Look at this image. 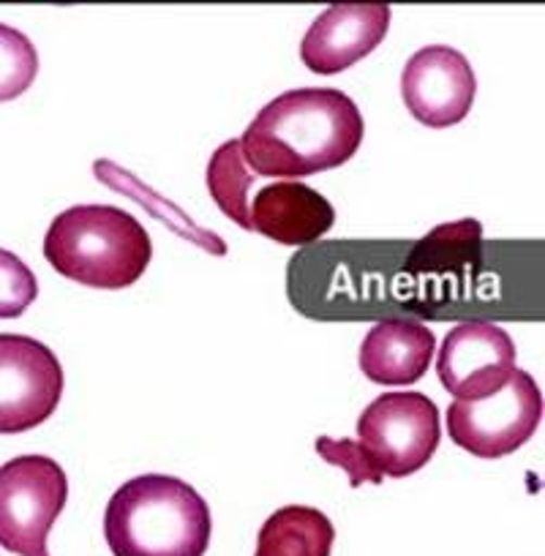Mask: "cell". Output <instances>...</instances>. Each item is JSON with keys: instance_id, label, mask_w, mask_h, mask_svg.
I'll use <instances>...</instances> for the list:
<instances>
[{"instance_id": "17", "label": "cell", "mask_w": 545, "mask_h": 556, "mask_svg": "<svg viewBox=\"0 0 545 556\" xmlns=\"http://www.w3.org/2000/svg\"><path fill=\"white\" fill-rule=\"evenodd\" d=\"M317 453L333 467L344 469L350 475L352 489H360L363 483L379 485L384 480V475L379 472V467L373 464V458L368 456L366 447L355 440H330V437H319L317 440Z\"/></svg>"}, {"instance_id": "14", "label": "cell", "mask_w": 545, "mask_h": 556, "mask_svg": "<svg viewBox=\"0 0 545 556\" xmlns=\"http://www.w3.org/2000/svg\"><path fill=\"white\" fill-rule=\"evenodd\" d=\"M254 175L249 173L240 153V139H229L218 148L207 162V191L221 207L224 216L232 218L238 227L251 232V216H249V191L254 186Z\"/></svg>"}, {"instance_id": "9", "label": "cell", "mask_w": 545, "mask_h": 556, "mask_svg": "<svg viewBox=\"0 0 545 556\" xmlns=\"http://www.w3.org/2000/svg\"><path fill=\"white\" fill-rule=\"evenodd\" d=\"M516 371V344L491 323H464L447 333L436 357L442 388L456 401H480L499 393Z\"/></svg>"}, {"instance_id": "1", "label": "cell", "mask_w": 545, "mask_h": 556, "mask_svg": "<svg viewBox=\"0 0 545 556\" xmlns=\"http://www.w3.org/2000/svg\"><path fill=\"white\" fill-rule=\"evenodd\" d=\"M363 131L360 110L344 90L297 88L256 112L240 153L254 178H306L350 162Z\"/></svg>"}, {"instance_id": "12", "label": "cell", "mask_w": 545, "mask_h": 556, "mask_svg": "<svg viewBox=\"0 0 545 556\" xmlns=\"http://www.w3.org/2000/svg\"><path fill=\"white\" fill-rule=\"evenodd\" d=\"M436 339L415 319H382L360 344V371L373 384H413L434 361Z\"/></svg>"}, {"instance_id": "6", "label": "cell", "mask_w": 545, "mask_h": 556, "mask_svg": "<svg viewBox=\"0 0 545 556\" xmlns=\"http://www.w3.org/2000/svg\"><path fill=\"white\" fill-rule=\"evenodd\" d=\"M543 420V393L532 374L516 368L499 393L447 406V434L478 458H502L527 445Z\"/></svg>"}, {"instance_id": "11", "label": "cell", "mask_w": 545, "mask_h": 556, "mask_svg": "<svg viewBox=\"0 0 545 556\" xmlns=\"http://www.w3.org/2000/svg\"><path fill=\"white\" fill-rule=\"evenodd\" d=\"M251 232L281 245H308L333 229L335 211L319 191L297 180H284L256 191L249 205Z\"/></svg>"}, {"instance_id": "13", "label": "cell", "mask_w": 545, "mask_h": 556, "mask_svg": "<svg viewBox=\"0 0 545 556\" xmlns=\"http://www.w3.org/2000/svg\"><path fill=\"white\" fill-rule=\"evenodd\" d=\"M333 543L335 527L322 510L290 505L262 523L254 556H330Z\"/></svg>"}, {"instance_id": "7", "label": "cell", "mask_w": 545, "mask_h": 556, "mask_svg": "<svg viewBox=\"0 0 545 556\" xmlns=\"http://www.w3.org/2000/svg\"><path fill=\"white\" fill-rule=\"evenodd\" d=\"M63 395L55 352L30 336L0 333V434H23L47 424Z\"/></svg>"}, {"instance_id": "5", "label": "cell", "mask_w": 545, "mask_h": 556, "mask_svg": "<svg viewBox=\"0 0 545 556\" xmlns=\"http://www.w3.org/2000/svg\"><path fill=\"white\" fill-rule=\"evenodd\" d=\"M357 437L384 478H409L440 447V409L429 395L415 390L384 393L363 409Z\"/></svg>"}, {"instance_id": "2", "label": "cell", "mask_w": 545, "mask_h": 556, "mask_svg": "<svg viewBox=\"0 0 545 556\" xmlns=\"http://www.w3.org/2000/svg\"><path fill=\"white\" fill-rule=\"evenodd\" d=\"M211 507L173 475H142L112 494L104 538L115 556H205Z\"/></svg>"}, {"instance_id": "3", "label": "cell", "mask_w": 545, "mask_h": 556, "mask_svg": "<svg viewBox=\"0 0 545 556\" xmlns=\"http://www.w3.org/2000/svg\"><path fill=\"white\" fill-rule=\"evenodd\" d=\"M45 256L55 273L93 290H126L148 270L153 243L131 213L112 205H77L50 224Z\"/></svg>"}, {"instance_id": "10", "label": "cell", "mask_w": 545, "mask_h": 556, "mask_svg": "<svg viewBox=\"0 0 545 556\" xmlns=\"http://www.w3.org/2000/svg\"><path fill=\"white\" fill-rule=\"evenodd\" d=\"M390 28L384 3H339L319 14L303 36L301 58L314 74H341L371 55Z\"/></svg>"}, {"instance_id": "4", "label": "cell", "mask_w": 545, "mask_h": 556, "mask_svg": "<svg viewBox=\"0 0 545 556\" xmlns=\"http://www.w3.org/2000/svg\"><path fill=\"white\" fill-rule=\"evenodd\" d=\"M68 500V478L50 456H17L0 467V545L17 556H50L47 540Z\"/></svg>"}, {"instance_id": "15", "label": "cell", "mask_w": 545, "mask_h": 556, "mask_svg": "<svg viewBox=\"0 0 545 556\" xmlns=\"http://www.w3.org/2000/svg\"><path fill=\"white\" fill-rule=\"evenodd\" d=\"M39 74L34 41L12 25L0 23V104L20 99Z\"/></svg>"}, {"instance_id": "16", "label": "cell", "mask_w": 545, "mask_h": 556, "mask_svg": "<svg viewBox=\"0 0 545 556\" xmlns=\"http://www.w3.org/2000/svg\"><path fill=\"white\" fill-rule=\"evenodd\" d=\"M36 298H39V281L34 270L17 254L0 249V319L23 317Z\"/></svg>"}, {"instance_id": "8", "label": "cell", "mask_w": 545, "mask_h": 556, "mask_svg": "<svg viewBox=\"0 0 545 556\" xmlns=\"http://www.w3.org/2000/svg\"><path fill=\"white\" fill-rule=\"evenodd\" d=\"M478 93L472 66L458 50L431 45L415 52L401 74V96L415 121L447 128L469 115Z\"/></svg>"}]
</instances>
